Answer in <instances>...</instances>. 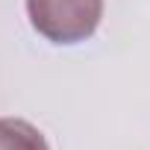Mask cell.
I'll return each instance as SVG.
<instances>
[{
	"instance_id": "7a4b0ae2",
	"label": "cell",
	"mask_w": 150,
	"mask_h": 150,
	"mask_svg": "<svg viewBox=\"0 0 150 150\" xmlns=\"http://www.w3.org/2000/svg\"><path fill=\"white\" fill-rule=\"evenodd\" d=\"M0 150H50V147L30 121L0 118Z\"/></svg>"
},
{
	"instance_id": "6da1fadb",
	"label": "cell",
	"mask_w": 150,
	"mask_h": 150,
	"mask_svg": "<svg viewBox=\"0 0 150 150\" xmlns=\"http://www.w3.org/2000/svg\"><path fill=\"white\" fill-rule=\"evenodd\" d=\"M27 15L33 30L47 41L77 44L97 30L103 0H27Z\"/></svg>"
}]
</instances>
